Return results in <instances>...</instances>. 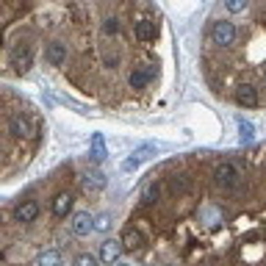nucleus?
I'll list each match as a JSON object with an SVG mask.
<instances>
[{"instance_id": "obj_8", "label": "nucleus", "mask_w": 266, "mask_h": 266, "mask_svg": "<svg viewBox=\"0 0 266 266\" xmlns=\"http://www.w3.org/2000/svg\"><path fill=\"white\" fill-rule=\"evenodd\" d=\"M44 59H47V64L61 67V64L67 61V44H61V42H50V44H47V50H44Z\"/></svg>"}, {"instance_id": "obj_25", "label": "nucleus", "mask_w": 266, "mask_h": 266, "mask_svg": "<svg viewBox=\"0 0 266 266\" xmlns=\"http://www.w3.org/2000/svg\"><path fill=\"white\" fill-rule=\"evenodd\" d=\"M117 266H128V263H117Z\"/></svg>"}, {"instance_id": "obj_14", "label": "nucleus", "mask_w": 266, "mask_h": 266, "mask_svg": "<svg viewBox=\"0 0 266 266\" xmlns=\"http://www.w3.org/2000/svg\"><path fill=\"white\" fill-rule=\"evenodd\" d=\"M84 189L86 192H100V189H105V175L100 172V169H89L84 175Z\"/></svg>"}, {"instance_id": "obj_9", "label": "nucleus", "mask_w": 266, "mask_h": 266, "mask_svg": "<svg viewBox=\"0 0 266 266\" xmlns=\"http://www.w3.org/2000/svg\"><path fill=\"white\" fill-rule=\"evenodd\" d=\"M92 230H94V217H89L86 211L75 214L72 217V233L75 236H89Z\"/></svg>"}, {"instance_id": "obj_2", "label": "nucleus", "mask_w": 266, "mask_h": 266, "mask_svg": "<svg viewBox=\"0 0 266 266\" xmlns=\"http://www.w3.org/2000/svg\"><path fill=\"white\" fill-rule=\"evenodd\" d=\"M9 133L14 139H28V136H34V125H31V119L25 117V114H11L9 117Z\"/></svg>"}, {"instance_id": "obj_26", "label": "nucleus", "mask_w": 266, "mask_h": 266, "mask_svg": "<svg viewBox=\"0 0 266 266\" xmlns=\"http://www.w3.org/2000/svg\"><path fill=\"white\" fill-rule=\"evenodd\" d=\"M263 84H266V75H263Z\"/></svg>"}, {"instance_id": "obj_11", "label": "nucleus", "mask_w": 266, "mask_h": 266, "mask_svg": "<svg viewBox=\"0 0 266 266\" xmlns=\"http://www.w3.org/2000/svg\"><path fill=\"white\" fill-rule=\"evenodd\" d=\"M122 247H125L128 252L142 250V247H144V236H142V230H136V227H128V230L122 233Z\"/></svg>"}, {"instance_id": "obj_18", "label": "nucleus", "mask_w": 266, "mask_h": 266, "mask_svg": "<svg viewBox=\"0 0 266 266\" xmlns=\"http://www.w3.org/2000/svg\"><path fill=\"white\" fill-rule=\"evenodd\" d=\"M89 155H92V161H105V155H109V150H105V139L103 136H100V133H94V136H92V153H89Z\"/></svg>"}, {"instance_id": "obj_24", "label": "nucleus", "mask_w": 266, "mask_h": 266, "mask_svg": "<svg viewBox=\"0 0 266 266\" xmlns=\"http://www.w3.org/2000/svg\"><path fill=\"white\" fill-rule=\"evenodd\" d=\"M105 64H109V67L117 64V53H105Z\"/></svg>"}, {"instance_id": "obj_10", "label": "nucleus", "mask_w": 266, "mask_h": 266, "mask_svg": "<svg viewBox=\"0 0 266 266\" xmlns=\"http://www.w3.org/2000/svg\"><path fill=\"white\" fill-rule=\"evenodd\" d=\"M158 197H161V186H158L155 180H150L147 186L142 189V194H139V205L142 208H150V205H155Z\"/></svg>"}, {"instance_id": "obj_6", "label": "nucleus", "mask_w": 266, "mask_h": 266, "mask_svg": "<svg viewBox=\"0 0 266 266\" xmlns=\"http://www.w3.org/2000/svg\"><path fill=\"white\" fill-rule=\"evenodd\" d=\"M122 242H103V247H100V261H103L105 266H111V263H117L119 261V255H122Z\"/></svg>"}, {"instance_id": "obj_19", "label": "nucleus", "mask_w": 266, "mask_h": 266, "mask_svg": "<svg viewBox=\"0 0 266 266\" xmlns=\"http://www.w3.org/2000/svg\"><path fill=\"white\" fill-rule=\"evenodd\" d=\"M252 136H255V130H252V125L250 122H238V139H242V142H252Z\"/></svg>"}, {"instance_id": "obj_1", "label": "nucleus", "mask_w": 266, "mask_h": 266, "mask_svg": "<svg viewBox=\"0 0 266 266\" xmlns=\"http://www.w3.org/2000/svg\"><path fill=\"white\" fill-rule=\"evenodd\" d=\"M214 180H217V186L222 189V192H236V189L242 186L244 175L233 161H222L219 167L214 169Z\"/></svg>"}, {"instance_id": "obj_12", "label": "nucleus", "mask_w": 266, "mask_h": 266, "mask_svg": "<svg viewBox=\"0 0 266 266\" xmlns=\"http://www.w3.org/2000/svg\"><path fill=\"white\" fill-rule=\"evenodd\" d=\"M69 211H72V194H69V192L56 194V200H53V217L64 219Z\"/></svg>"}, {"instance_id": "obj_21", "label": "nucleus", "mask_w": 266, "mask_h": 266, "mask_svg": "<svg viewBox=\"0 0 266 266\" xmlns=\"http://www.w3.org/2000/svg\"><path fill=\"white\" fill-rule=\"evenodd\" d=\"M109 227H111V217H109V214H100V217L94 219V230H97V233H105Z\"/></svg>"}, {"instance_id": "obj_13", "label": "nucleus", "mask_w": 266, "mask_h": 266, "mask_svg": "<svg viewBox=\"0 0 266 266\" xmlns=\"http://www.w3.org/2000/svg\"><path fill=\"white\" fill-rule=\"evenodd\" d=\"M155 75V69L153 67H142V69H133L130 72V78H128V84H130V89H144L147 86V81Z\"/></svg>"}, {"instance_id": "obj_20", "label": "nucleus", "mask_w": 266, "mask_h": 266, "mask_svg": "<svg viewBox=\"0 0 266 266\" xmlns=\"http://www.w3.org/2000/svg\"><path fill=\"white\" fill-rule=\"evenodd\" d=\"M72 266H97V258H94L92 252H81V255L75 258Z\"/></svg>"}, {"instance_id": "obj_23", "label": "nucleus", "mask_w": 266, "mask_h": 266, "mask_svg": "<svg viewBox=\"0 0 266 266\" xmlns=\"http://www.w3.org/2000/svg\"><path fill=\"white\" fill-rule=\"evenodd\" d=\"M117 31H119V22L114 20V17H105V20H103V34L114 36V34H117Z\"/></svg>"}, {"instance_id": "obj_5", "label": "nucleus", "mask_w": 266, "mask_h": 266, "mask_svg": "<svg viewBox=\"0 0 266 266\" xmlns=\"http://www.w3.org/2000/svg\"><path fill=\"white\" fill-rule=\"evenodd\" d=\"M36 217H39V205H36L34 200H25L14 208V222H20V225H28V222H34Z\"/></svg>"}, {"instance_id": "obj_3", "label": "nucleus", "mask_w": 266, "mask_h": 266, "mask_svg": "<svg viewBox=\"0 0 266 266\" xmlns=\"http://www.w3.org/2000/svg\"><path fill=\"white\" fill-rule=\"evenodd\" d=\"M211 39L214 44H233V39H236V28H233V22H227V20H219V22H214V28H211Z\"/></svg>"}, {"instance_id": "obj_17", "label": "nucleus", "mask_w": 266, "mask_h": 266, "mask_svg": "<svg viewBox=\"0 0 266 266\" xmlns=\"http://www.w3.org/2000/svg\"><path fill=\"white\" fill-rule=\"evenodd\" d=\"M61 263H64V255L59 250H42L36 258V266H61Z\"/></svg>"}, {"instance_id": "obj_22", "label": "nucleus", "mask_w": 266, "mask_h": 266, "mask_svg": "<svg viewBox=\"0 0 266 266\" xmlns=\"http://www.w3.org/2000/svg\"><path fill=\"white\" fill-rule=\"evenodd\" d=\"M225 9L230 11V14H238V11L247 9V0H225Z\"/></svg>"}, {"instance_id": "obj_7", "label": "nucleus", "mask_w": 266, "mask_h": 266, "mask_svg": "<svg viewBox=\"0 0 266 266\" xmlns=\"http://www.w3.org/2000/svg\"><path fill=\"white\" fill-rule=\"evenodd\" d=\"M150 155H155V144H144V147L133 150V155H130L125 164H122V169H125V172H130V169H136L142 161H147Z\"/></svg>"}, {"instance_id": "obj_4", "label": "nucleus", "mask_w": 266, "mask_h": 266, "mask_svg": "<svg viewBox=\"0 0 266 266\" xmlns=\"http://www.w3.org/2000/svg\"><path fill=\"white\" fill-rule=\"evenodd\" d=\"M31 44H25V42H20L14 50H11V67L17 69V72H25V69L31 67Z\"/></svg>"}, {"instance_id": "obj_15", "label": "nucleus", "mask_w": 266, "mask_h": 266, "mask_svg": "<svg viewBox=\"0 0 266 266\" xmlns=\"http://www.w3.org/2000/svg\"><path fill=\"white\" fill-rule=\"evenodd\" d=\"M136 39L139 42H153L155 39V22L153 20H139L136 22Z\"/></svg>"}, {"instance_id": "obj_16", "label": "nucleus", "mask_w": 266, "mask_h": 266, "mask_svg": "<svg viewBox=\"0 0 266 266\" xmlns=\"http://www.w3.org/2000/svg\"><path fill=\"white\" fill-rule=\"evenodd\" d=\"M236 100H238L242 105H258V92H255V86L242 84V86H238V92H236Z\"/></svg>"}]
</instances>
